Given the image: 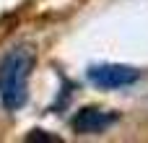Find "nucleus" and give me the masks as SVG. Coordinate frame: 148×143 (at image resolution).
<instances>
[{
  "label": "nucleus",
  "mask_w": 148,
  "mask_h": 143,
  "mask_svg": "<svg viewBox=\"0 0 148 143\" xmlns=\"http://www.w3.org/2000/svg\"><path fill=\"white\" fill-rule=\"evenodd\" d=\"M34 68V50L16 47L0 63V102L5 109L16 112L29 99V76Z\"/></svg>",
  "instance_id": "f257e3e1"
},
{
  "label": "nucleus",
  "mask_w": 148,
  "mask_h": 143,
  "mask_svg": "<svg viewBox=\"0 0 148 143\" xmlns=\"http://www.w3.org/2000/svg\"><path fill=\"white\" fill-rule=\"evenodd\" d=\"M114 120H117V115H112V112H101V109H96V107H86V109H81V112L73 117V128H75V133L88 135V133H101V130H107Z\"/></svg>",
  "instance_id": "7ed1b4c3"
},
{
  "label": "nucleus",
  "mask_w": 148,
  "mask_h": 143,
  "mask_svg": "<svg viewBox=\"0 0 148 143\" xmlns=\"http://www.w3.org/2000/svg\"><path fill=\"white\" fill-rule=\"evenodd\" d=\"M140 78V73L130 65H117V63H104L88 68V81L96 89H125L133 86Z\"/></svg>",
  "instance_id": "f03ea898"
}]
</instances>
